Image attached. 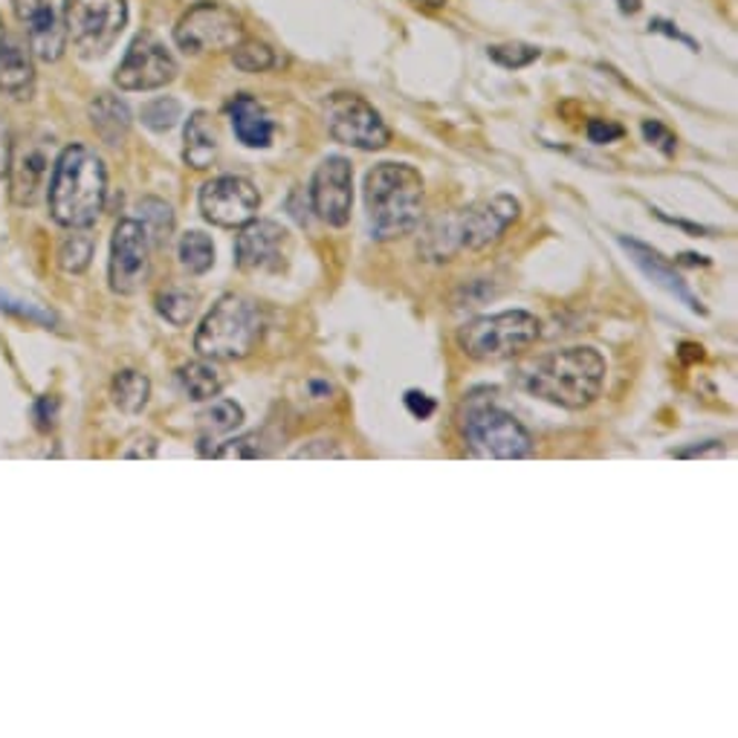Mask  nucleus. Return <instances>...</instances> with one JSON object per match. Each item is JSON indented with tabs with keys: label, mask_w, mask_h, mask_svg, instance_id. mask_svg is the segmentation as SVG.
Masks as SVG:
<instances>
[{
	"label": "nucleus",
	"mask_w": 738,
	"mask_h": 738,
	"mask_svg": "<svg viewBox=\"0 0 738 738\" xmlns=\"http://www.w3.org/2000/svg\"><path fill=\"white\" fill-rule=\"evenodd\" d=\"M108 198V171L102 156L88 145H67L52 163L47 206L52 221L64 230H88L104 209Z\"/></svg>",
	"instance_id": "1"
},
{
	"label": "nucleus",
	"mask_w": 738,
	"mask_h": 738,
	"mask_svg": "<svg viewBox=\"0 0 738 738\" xmlns=\"http://www.w3.org/2000/svg\"><path fill=\"white\" fill-rule=\"evenodd\" d=\"M606 374L608 365L597 347H565L530 365L522 374V388L554 406L579 412L603 394Z\"/></svg>",
	"instance_id": "2"
},
{
	"label": "nucleus",
	"mask_w": 738,
	"mask_h": 738,
	"mask_svg": "<svg viewBox=\"0 0 738 738\" xmlns=\"http://www.w3.org/2000/svg\"><path fill=\"white\" fill-rule=\"evenodd\" d=\"M365 209L377 241L412 235L423 218L421 171L403 163H380L365 178Z\"/></svg>",
	"instance_id": "3"
},
{
	"label": "nucleus",
	"mask_w": 738,
	"mask_h": 738,
	"mask_svg": "<svg viewBox=\"0 0 738 738\" xmlns=\"http://www.w3.org/2000/svg\"><path fill=\"white\" fill-rule=\"evenodd\" d=\"M518 212L522 206L509 194L478 200L464 212L437 218L423 237V252L432 261H449L458 250H487L498 244L504 232L518 221Z\"/></svg>",
	"instance_id": "4"
},
{
	"label": "nucleus",
	"mask_w": 738,
	"mask_h": 738,
	"mask_svg": "<svg viewBox=\"0 0 738 738\" xmlns=\"http://www.w3.org/2000/svg\"><path fill=\"white\" fill-rule=\"evenodd\" d=\"M264 331L259 304L244 295H223L200 322L194 333V351L206 360L235 362L246 360L255 351Z\"/></svg>",
	"instance_id": "5"
},
{
	"label": "nucleus",
	"mask_w": 738,
	"mask_h": 738,
	"mask_svg": "<svg viewBox=\"0 0 738 738\" xmlns=\"http://www.w3.org/2000/svg\"><path fill=\"white\" fill-rule=\"evenodd\" d=\"M542 322L527 311H504L466 322L458 331V345L475 362H502L525 354L536 345Z\"/></svg>",
	"instance_id": "6"
},
{
	"label": "nucleus",
	"mask_w": 738,
	"mask_h": 738,
	"mask_svg": "<svg viewBox=\"0 0 738 738\" xmlns=\"http://www.w3.org/2000/svg\"><path fill=\"white\" fill-rule=\"evenodd\" d=\"M464 435L478 455L495 461H522L533 455V437L516 414L498 406H473L466 412Z\"/></svg>",
	"instance_id": "7"
},
{
	"label": "nucleus",
	"mask_w": 738,
	"mask_h": 738,
	"mask_svg": "<svg viewBox=\"0 0 738 738\" xmlns=\"http://www.w3.org/2000/svg\"><path fill=\"white\" fill-rule=\"evenodd\" d=\"M125 23V0H73L67 12V41H73L82 59H99L117 44Z\"/></svg>",
	"instance_id": "8"
},
{
	"label": "nucleus",
	"mask_w": 738,
	"mask_h": 738,
	"mask_svg": "<svg viewBox=\"0 0 738 738\" xmlns=\"http://www.w3.org/2000/svg\"><path fill=\"white\" fill-rule=\"evenodd\" d=\"M325 125L342 145L360 151H380L392 142V131L380 111L356 93H333L325 102Z\"/></svg>",
	"instance_id": "9"
},
{
	"label": "nucleus",
	"mask_w": 738,
	"mask_h": 738,
	"mask_svg": "<svg viewBox=\"0 0 738 738\" xmlns=\"http://www.w3.org/2000/svg\"><path fill=\"white\" fill-rule=\"evenodd\" d=\"M174 41L180 50L192 55L232 50L244 41V21L235 16V9L223 3H198L180 18Z\"/></svg>",
	"instance_id": "10"
},
{
	"label": "nucleus",
	"mask_w": 738,
	"mask_h": 738,
	"mask_svg": "<svg viewBox=\"0 0 738 738\" xmlns=\"http://www.w3.org/2000/svg\"><path fill=\"white\" fill-rule=\"evenodd\" d=\"M151 235L137 218L117 223L111 241V287L119 295L142 290L151 273Z\"/></svg>",
	"instance_id": "11"
},
{
	"label": "nucleus",
	"mask_w": 738,
	"mask_h": 738,
	"mask_svg": "<svg viewBox=\"0 0 738 738\" xmlns=\"http://www.w3.org/2000/svg\"><path fill=\"white\" fill-rule=\"evenodd\" d=\"M12 9L27 30L32 55L47 64L59 61L67 50L70 0H12Z\"/></svg>",
	"instance_id": "12"
},
{
	"label": "nucleus",
	"mask_w": 738,
	"mask_h": 738,
	"mask_svg": "<svg viewBox=\"0 0 738 738\" xmlns=\"http://www.w3.org/2000/svg\"><path fill=\"white\" fill-rule=\"evenodd\" d=\"M200 212L214 226L223 230H241L250 223L261 206L259 189L244 178H214L200 189Z\"/></svg>",
	"instance_id": "13"
},
{
	"label": "nucleus",
	"mask_w": 738,
	"mask_h": 738,
	"mask_svg": "<svg viewBox=\"0 0 738 738\" xmlns=\"http://www.w3.org/2000/svg\"><path fill=\"white\" fill-rule=\"evenodd\" d=\"M178 79V61L156 38L140 36L117 67L119 90H160Z\"/></svg>",
	"instance_id": "14"
},
{
	"label": "nucleus",
	"mask_w": 738,
	"mask_h": 738,
	"mask_svg": "<svg viewBox=\"0 0 738 738\" xmlns=\"http://www.w3.org/2000/svg\"><path fill=\"white\" fill-rule=\"evenodd\" d=\"M313 212L327 223V226H345L351 221V206H354V169L345 156H327L319 165L311 183Z\"/></svg>",
	"instance_id": "15"
},
{
	"label": "nucleus",
	"mask_w": 738,
	"mask_h": 738,
	"mask_svg": "<svg viewBox=\"0 0 738 738\" xmlns=\"http://www.w3.org/2000/svg\"><path fill=\"white\" fill-rule=\"evenodd\" d=\"M290 255V232L275 221H255L241 226L235 241V259L241 270L250 273H273L281 270Z\"/></svg>",
	"instance_id": "16"
},
{
	"label": "nucleus",
	"mask_w": 738,
	"mask_h": 738,
	"mask_svg": "<svg viewBox=\"0 0 738 738\" xmlns=\"http://www.w3.org/2000/svg\"><path fill=\"white\" fill-rule=\"evenodd\" d=\"M52 140L36 137L12 145V163H9V198L16 206H32L47 183L52 169L50 156Z\"/></svg>",
	"instance_id": "17"
},
{
	"label": "nucleus",
	"mask_w": 738,
	"mask_h": 738,
	"mask_svg": "<svg viewBox=\"0 0 738 738\" xmlns=\"http://www.w3.org/2000/svg\"><path fill=\"white\" fill-rule=\"evenodd\" d=\"M617 244L628 252V259L635 261L637 270H640V273L646 275L651 284H657L660 290H666L669 295H675V299H678L680 304H687L692 313H701V316L707 313V307H704L701 299L689 290V284L684 281V275H680L678 270H675V266L669 264L664 255H660V252L651 250V246L643 244V241H637V237H626V235L617 237Z\"/></svg>",
	"instance_id": "18"
},
{
	"label": "nucleus",
	"mask_w": 738,
	"mask_h": 738,
	"mask_svg": "<svg viewBox=\"0 0 738 738\" xmlns=\"http://www.w3.org/2000/svg\"><path fill=\"white\" fill-rule=\"evenodd\" d=\"M36 88V67H32L30 50L18 41H7L0 44V93L9 99H23L32 97Z\"/></svg>",
	"instance_id": "19"
},
{
	"label": "nucleus",
	"mask_w": 738,
	"mask_h": 738,
	"mask_svg": "<svg viewBox=\"0 0 738 738\" xmlns=\"http://www.w3.org/2000/svg\"><path fill=\"white\" fill-rule=\"evenodd\" d=\"M230 119L232 131L246 148H266L273 142L275 125L270 113L264 111V104L252 97H235L230 104Z\"/></svg>",
	"instance_id": "20"
},
{
	"label": "nucleus",
	"mask_w": 738,
	"mask_h": 738,
	"mask_svg": "<svg viewBox=\"0 0 738 738\" xmlns=\"http://www.w3.org/2000/svg\"><path fill=\"white\" fill-rule=\"evenodd\" d=\"M183 140H185L183 145L185 163L198 171L212 169L214 160H218V148H221V142H218V131H214V122L209 119L206 111H194L192 117H189Z\"/></svg>",
	"instance_id": "21"
},
{
	"label": "nucleus",
	"mask_w": 738,
	"mask_h": 738,
	"mask_svg": "<svg viewBox=\"0 0 738 738\" xmlns=\"http://www.w3.org/2000/svg\"><path fill=\"white\" fill-rule=\"evenodd\" d=\"M90 125L102 137V142L119 145L131 131V111L122 99L111 97V93H99L90 102Z\"/></svg>",
	"instance_id": "22"
},
{
	"label": "nucleus",
	"mask_w": 738,
	"mask_h": 738,
	"mask_svg": "<svg viewBox=\"0 0 738 738\" xmlns=\"http://www.w3.org/2000/svg\"><path fill=\"white\" fill-rule=\"evenodd\" d=\"M178 383L185 392V397L194 400V403H206V400L221 394L226 380H223V371L214 365V360H198L189 362V365H183V368L178 371Z\"/></svg>",
	"instance_id": "23"
},
{
	"label": "nucleus",
	"mask_w": 738,
	"mask_h": 738,
	"mask_svg": "<svg viewBox=\"0 0 738 738\" xmlns=\"http://www.w3.org/2000/svg\"><path fill=\"white\" fill-rule=\"evenodd\" d=\"M113 406L125 414H140L151 397V383L140 371H119L111 383Z\"/></svg>",
	"instance_id": "24"
},
{
	"label": "nucleus",
	"mask_w": 738,
	"mask_h": 738,
	"mask_svg": "<svg viewBox=\"0 0 738 738\" xmlns=\"http://www.w3.org/2000/svg\"><path fill=\"white\" fill-rule=\"evenodd\" d=\"M156 311H160V316H163L165 322H171V325H189L194 311H198V293L189 287L163 290V293H156Z\"/></svg>",
	"instance_id": "25"
},
{
	"label": "nucleus",
	"mask_w": 738,
	"mask_h": 738,
	"mask_svg": "<svg viewBox=\"0 0 738 738\" xmlns=\"http://www.w3.org/2000/svg\"><path fill=\"white\" fill-rule=\"evenodd\" d=\"M180 264H183V270H189L192 275H203L212 270L214 264V244L212 237L203 235V232L192 230L185 232L183 237H180Z\"/></svg>",
	"instance_id": "26"
},
{
	"label": "nucleus",
	"mask_w": 738,
	"mask_h": 738,
	"mask_svg": "<svg viewBox=\"0 0 738 738\" xmlns=\"http://www.w3.org/2000/svg\"><path fill=\"white\" fill-rule=\"evenodd\" d=\"M137 212H140L137 221H142V226L148 230V235H151V244H165L171 235V230H174V212H171L169 203H165V200H156V198H145V200H140Z\"/></svg>",
	"instance_id": "27"
},
{
	"label": "nucleus",
	"mask_w": 738,
	"mask_h": 738,
	"mask_svg": "<svg viewBox=\"0 0 738 738\" xmlns=\"http://www.w3.org/2000/svg\"><path fill=\"white\" fill-rule=\"evenodd\" d=\"M200 423L206 428V435H226L244 423V408L237 406L235 400H214L212 406L200 414Z\"/></svg>",
	"instance_id": "28"
},
{
	"label": "nucleus",
	"mask_w": 738,
	"mask_h": 738,
	"mask_svg": "<svg viewBox=\"0 0 738 738\" xmlns=\"http://www.w3.org/2000/svg\"><path fill=\"white\" fill-rule=\"evenodd\" d=\"M232 61H235L237 70H244V73H264V70L275 67L273 50H270L264 41H250V38H244L241 44L232 47Z\"/></svg>",
	"instance_id": "29"
},
{
	"label": "nucleus",
	"mask_w": 738,
	"mask_h": 738,
	"mask_svg": "<svg viewBox=\"0 0 738 738\" xmlns=\"http://www.w3.org/2000/svg\"><path fill=\"white\" fill-rule=\"evenodd\" d=\"M93 259V237L67 235L59 246V264L64 273H84Z\"/></svg>",
	"instance_id": "30"
},
{
	"label": "nucleus",
	"mask_w": 738,
	"mask_h": 738,
	"mask_svg": "<svg viewBox=\"0 0 738 738\" xmlns=\"http://www.w3.org/2000/svg\"><path fill=\"white\" fill-rule=\"evenodd\" d=\"M180 113H183V108H180L178 99H171V97L151 99V102L142 108V125L151 128V131H156V133H165L178 125Z\"/></svg>",
	"instance_id": "31"
},
{
	"label": "nucleus",
	"mask_w": 738,
	"mask_h": 738,
	"mask_svg": "<svg viewBox=\"0 0 738 738\" xmlns=\"http://www.w3.org/2000/svg\"><path fill=\"white\" fill-rule=\"evenodd\" d=\"M0 311L12 313V316L23 319V322H32V325H55V316H52L47 307H41V304L36 302H27V299H18V295L7 293V290H0Z\"/></svg>",
	"instance_id": "32"
},
{
	"label": "nucleus",
	"mask_w": 738,
	"mask_h": 738,
	"mask_svg": "<svg viewBox=\"0 0 738 738\" xmlns=\"http://www.w3.org/2000/svg\"><path fill=\"white\" fill-rule=\"evenodd\" d=\"M264 455H266L264 437H261L259 432H250V435H241V437H235V441L223 443L221 449H214L212 458H218V461H230V458L255 461V458H264Z\"/></svg>",
	"instance_id": "33"
},
{
	"label": "nucleus",
	"mask_w": 738,
	"mask_h": 738,
	"mask_svg": "<svg viewBox=\"0 0 738 738\" xmlns=\"http://www.w3.org/2000/svg\"><path fill=\"white\" fill-rule=\"evenodd\" d=\"M489 59L498 61L507 70H518V67H527L539 59V50L530 44H502V47H489Z\"/></svg>",
	"instance_id": "34"
},
{
	"label": "nucleus",
	"mask_w": 738,
	"mask_h": 738,
	"mask_svg": "<svg viewBox=\"0 0 738 738\" xmlns=\"http://www.w3.org/2000/svg\"><path fill=\"white\" fill-rule=\"evenodd\" d=\"M643 137H646V142L655 148H660L666 156L675 154V148H678V140H675V133L669 131L666 125H660L657 119H646L643 122Z\"/></svg>",
	"instance_id": "35"
},
{
	"label": "nucleus",
	"mask_w": 738,
	"mask_h": 738,
	"mask_svg": "<svg viewBox=\"0 0 738 738\" xmlns=\"http://www.w3.org/2000/svg\"><path fill=\"white\" fill-rule=\"evenodd\" d=\"M293 458H307V461L311 458H345V452H342L333 441H311V443H304L302 449H295Z\"/></svg>",
	"instance_id": "36"
},
{
	"label": "nucleus",
	"mask_w": 738,
	"mask_h": 738,
	"mask_svg": "<svg viewBox=\"0 0 738 738\" xmlns=\"http://www.w3.org/2000/svg\"><path fill=\"white\" fill-rule=\"evenodd\" d=\"M623 128L614 125V122H606V119H590L588 122V140L597 142V145H606V142L620 140Z\"/></svg>",
	"instance_id": "37"
},
{
	"label": "nucleus",
	"mask_w": 738,
	"mask_h": 738,
	"mask_svg": "<svg viewBox=\"0 0 738 738\" xmlns=\"http://www.w3.org/2000/svg\"><path fill=\"white\" fill-rule=\"evenodd\" d=\"M406 408L408 412L417 417V421H426V417H432L435 414V400L428 397V394L417 392V388H412V392H406Z\"/></svg>",
	"instance_id": "38"
},
{
	"label": "nucleus",
	"mask_w": 738,
	"mask_h": 738,
	"mask_svg": "<svg viewBox=\"0 0 738 738\" xmlns=\"http://www.w3.org/2000/svg\"><path fill=\"white\" fill-rule=\"evenodd\" d=\"M12 133H9V125L0 119V180L9 174V163H12Z\"/></svg>",
	"instance_id": "39"
},
{
	"label": "nucleus",
	"mask_w": 738,
	"mask_h": 738,
	"mask_svg": "<svg viewBox=\"0 0 738 738\" xmlns=\"http://www.w3.org/2000/svg\"><path fill=\"white\" fill-rule=\"evenodd\" d=\"M724 446L718 441H707L704 446H692V449H675V458H701V455H721Z\"/></svg>",
	"instance_id": "40"
},
{
	"label": "nucleus",
	"mask_w": 738,
	"mask_h": 738,
	"mask_svg": "<svg viewBox=\"0 0 738 738\" xmlns=\"http://www.w3.org/2000/svg\"><path fill=\"white\" fill-rule=\"evenodd\" d=\"M137 446L133 449H125V458H154L156 455V441L151 435L137 437Z\"/></svg>",
	"instance_id": "41"
},
{
	"label": "nucleus",
	"mask_w": 738,
	"mask_h": 738,
	"mask_svg": "<svg viewBox=\"0 0 738 738\" xmlns=\"http://www.w3.org/2000/svg\"><path fill=\"white\" fill-rule=\"evenodd\" d=\"M680 261H684V264H692V266H707L709 264L704 255H695V252H684V255H680Z\"/></svg>",
	"instance_id": "42"
},
{
	"label": "nucleus",
	"mask_w": 738,
	"mask_h": 738,
	"mask_svg": "<svg viewBox=\"0 0 738 738\" xmlns=\"http://www.w3.org/2000/svg\"><path fill=\"white\" fill-rule=\"evenodd\" d=\"M311 388L319 394V397H325V394H331V385H325V383H311Z\"/></svg>",
	"instance_id": "43"
},
{
	"label": "nucleus",
	"mask_w": 738,
	"mask_h": 738,
	"mask_svg": "<svg viewBox=\"0 0 738 738\" xmlns=\"http://www.w3.org/2000/svg\"><path fill=\"white\" fill-rule=\"evenodd\" d=\"M414 3H423V7H443L446 0H414Z\"/></svg>",
	"instance_id": "44"
},
{
	"label": "nucleus",
	"mask_w": 738,
	"mask_h": 738,
	"mask_svg": "<svg viewBox=\"0 0 738 738\" xmlns=\"http://www.w3.org/2000/svg\"><path fill=\"white\" fill-rule=\"evenodd\" d=\"M3 38L7 36H3V21H0V44H3Z\"/></svg>",
	"instance_id": "45"
}]
</instances>
